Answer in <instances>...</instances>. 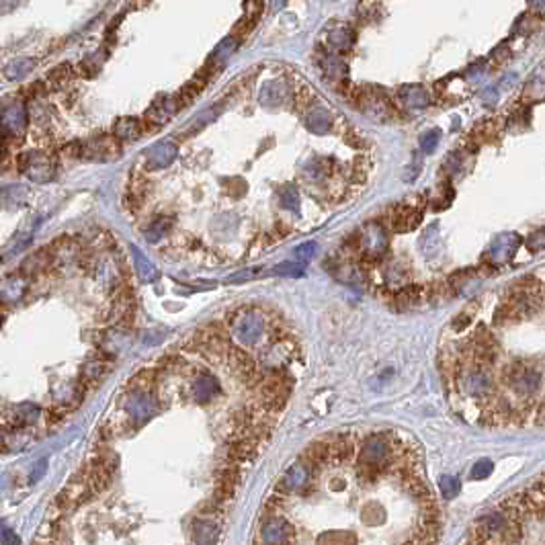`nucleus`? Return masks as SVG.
Instances as JSON below:
<instances>
[{
    "mask_svg": "<svg viewBox=\"0 0 545 545\" xmlns=\"http://www.w3.org/2000/svg\"><path fill=\"white\" fill-rule=\"evenodd\" d=\"M306 124H308V127H310L312 131H316V133H326V131L333 127V119H330V115H328L326 111L316 109V111H310Z\"/></svg>",
    "mask_w": 545,
    "mask_h": 545,
    "instance_id": "14",
    "label": "nucleus"
},
{
    "mask_svg": "<svg viewBox=\"0 0 545 545\" xmlns=\"http://www.w3.org/2000/svg\"><path fill=\"white\" fill-rule=\"evenodd\" d=\"M275 272H279V275H301V269L297 267V265H292V263H285V265H279Z\"/></svg>",
    "mask_w": 545,
    "mask_h": 545,
    "instance_id": "21",
    "label": "nucleus"
},
{
    "mask_svg": "<svg viewBox=\"0 0 545 545\" xmlns=\"http://www.w3.org/2000/svg\"><path fill=\"white\" fill-rule=\"evenodd\" d=\"M508 56H510V49H508V47H506L504 43H503V45H498V47H496V49L492 52V58H494V60H496V62H498V64L506 62V58H508Z\"/></svg>",
    "mask_w": 545,
    "mask_h": 545,
    "instance_id": "23",
    "label": "nucleus"
},
{
    "mask_svg": "<svg viewBox=\"0 0 545 545\" xmlns=\"http://www.w3.org/2000/svg\"><path fill=\"white\" fill-rule=\"evenodd\" d=\"M519 242H521V238L517 234H501L492 242L490 251L486 254V263L490 267H498L503 263H508L515 256L517 248H519Z\"/></svg>",
    "mask_w": 545,
    "mask_h": 545,
    "instance_id": "3",
    "label": "nucleus"
},
{
    "mask_svg": "<svg viewBox=\"0 0 545 545\" xmlns=\"http://www.w3.org/2000/svg\"><path fill=\"white\" fill-rule=\"evenodd\" d=\"M492 469H494V465H492L490 460H480L472 467V478L474 480H484V478H488L492 474Z\"/></svg>",
    "mask_w": 545,
    "mask_h": 545,
    "instance_id": "17",
    "label": "nucleus"
},
{
    "mask_svg": "<svg viewBox=\"0 0 545 545\" xmlns=\"http://www.w3.org/2000/svg\"><path fill=\"white\" fill-rule=\"evenodd\" d=\"M111 476H113V472L109 467H105L103 463H92L88 467V472H86V482H88V488L92 490V494L105 492L107 488H109V484H111Z\"/></svg>",
    "mask_w": 545,
    "mask_h": 545,
    "instance_id": "7",
    "label": "nucleus"
},
{
    "mask_svg": "<svg viewBox=\"0 0 545 545\" xmlns=\"http://www.w3.org/2000/svg\"><path fill=\"white\" fill-rule=\"evenodd\" d=\"M316 251V244L312 242H308V244H304V246H299L297 248V256H301V258H308V256H312Z\"/></svg>",
    "mask_w": 545,
    "mask_h": 545,
    "instance_id": "24",
    "label": "nucleus"
},
{
    "mask_svg": "<svg viewBox=\"0 0 545 545\" xmlns=\"http://www.w3.org/2000/svg\"><path fill=\"white\" fill-rule=\"evenodd\" d=\"M539 381H541V376L533 369V367H515L510 369V385L517 394L521 396H531L537 392L539 388Z\"/></svg>",
    "mask_w": 545,
    "mask_h": 545,
    "instance_id": "5",
    "label": "nucleus"
},
{
    "mask_svg": "<svg viewBox=\"0 0 545 545\" xmlns=\"http://www.w3.org/2000/svg\"><path fill=\"white\" fill-rule=\"evenodd\" d=\"M441 142V131L439 129H429L420 136L419 144L422 148V152H433L435 148L439 146Z\"/></svg>",
    "mask_w": 545,
    "mask_h": 545,
    "instance_id": "16",
    "label": "nucleus"
},
{
    "mask_svg": "<svg viewBox=\"0 0 545 545\" xmlns=\"http://www.w3.org/2000/svg\"><path fill=\"white\" fill-rule=\"evenodd\" d=\"M158 371L160 369H142L136 378L131 379V383H129V388L131 390H140V392H150V390H154L156 388V383H158Z\"/></svg>",
    "mask_w": 545,
    "mask_h": 545,
    "instance_id": "13",
    "label": "nucleus"
},
{
    "mask_svg": "<svg viewBox=\"0 0 545 545\" xmlns=\"http://www.w3.org/2000/svg\"><path fill=\"white\" fill-rule=\"evenodd\" d=\"M533 11H545V0H527Z\"/></svg>",
    "mask_w": 545,
    "mask_h": 545,
    "instance_id": "26",
    "label": "nucleus"
},
{
    "mask_svg": "<svg viewBox=\"0 0 545 545\" xmlns=\"http://www.w3.org/2000/svg\"><path fill=\"white\" fill-rule=\"evenodd\" d=\"M355 42V33L349 25H336L335 31H330V45L335 49H349Z\"/></svg>",
    "mask_w": 545,
    "mask_h": 545,
    "instance_id": "12",
    "label": "nucleus"
},
{
    "mask_svg": "<svg viewBox=\"0 0 545 545\" xmlns=\"http://www.w3.org/2000/svg\"><path fill=\"white\" fill-rule=\"evenodd\" d=\"M388 222H390L392 230L410 232L414 230L422 222V211L417 205L402 203V205H396L394 210L388 213Z\"/></svg>",
    "mask_w": 545,
    "mask_h": 545,
    "instance_id": "4",
    "label": "nucleus"
},
{
    "mask_svg": "<svg viewBox=\"0 0 545 545\" xmlns=\"http://www.w3.org/2000/svg\"><path fill=\"white\" fill-rule=\"evenodd\" d=\"M439 486L443 496H447V498H455L460 494V490H462V482L457 478H453V476H443Z\"/></svg>",
    "mask_w": 545,
    "mask_h": 545,
    "instance_id": "15",
    "label": "nucleus"
},
{
    "mask_svg": "<svg viewBox=\"0 0 545 545\" xmlns=\"http://www.w3.org/2000/svg\"><path fill=\"white\" fill-rule=\"evenodd\" d=\"M398 101L408 109H422L431 103L429 92L420 86V84H404L398 90Z\"/></svg>",
    "mask_w": 545,
    "mask_h": 545,
    "instance_id": "6",
    "label": "nucleus"
},
{
    "mask_svg": "<svg viewBox=\"0 0 545 545\" xmlns=\"http://www.w3.org/2000/svg\"><path fill=\"white\" fill-rule=\"evenodd\" d=\"M488 388H490V376L486 373L484 367H478V369H474L465 376V392L467 394L480 396Z\"/></svg>",
    "mask_w": 545,
    "mask_h": 545,
    "instance_id": "9",
    "label": "nucleus"
},
{
    "mask_svg": "<svg viewBox=\"0 0 545 545\" xmlns=\"http://www.w3.org/2000/svg\"><path fill=\"white\" fill-rule=\"evenodd\" d=\"M228 361H230L236 378L240 379L242 383H246V385H256V383H260L258 369H256L254 361L248 357V353H244V351L238 349V347H230V351H228Z\"/></svg>",
    "mask_w": 545,
    "mask_h": 545,
    "instance_id": "2",
    "label": "nucleus"
},
{
    "mask_svg": "<svg viewBox=\"0 0 545 545\" xmlns=\"http://www.w3.org/2000/svg\"><path fill=\"white\" fill-rule=\"evenodd\" d=\"M392 435H383V433H373L367 439L363 441L357 462L359 467H376L381 469L385 463L392 462Z\"/></svg>",
    "mask_w": 545,
    "mask_h": 545,
    "instance_id": "1",
    "label": "nucleus"
},
{
    "mask_svg": "<svg viewBox=\"0 0 545 545\" xmlns=\"http://www.w3.org/2000/svg\"><path fill=\"white\" fill-rule=\"evenodd\" d=\"M496 133H498V121L492 119V117H488V119H484V121H480L478 126L474 127L472 140H474L476 144L492 142V140L496 138Z\"/></svg>",
    "mask_w": 545,
    "mask_h": 545,
    "instance_id": "11",
    "label": "nucleus"
},
{
    "mask_svg": "<svg viewBox=\"0 0 545 545\" xmlns=\"http://www.w3.org/2000/svg\"><path fill=\"white\" fill-rule=\"evenodd\" d=\"M0 451H6V441H4V435L0 431Z\"/></svg>",
    "mask_w": 545,
    "mask_h": 545,
    "instance_id": "27",
    "label": "nucleus"
},
{
    "mask_svg": "<svg viewBox=\"0 0 545 545\" xmlns=\"http://www.w3.org/2000/svg\"><path fill=\"white\" fill-rule=\"evenodd\" d=\"M472 318H474V316H472V312H469V310H465V312H462V314L457 316V318L451 322V326H453L455 330H463V328H465V326L472 322Z\"/></svg>",
    "mask_w": 545,
    "mask_h": 545,
    "instance_id": "20",
    "label": "nucleus"
},
{
    "mask_svg": "<svg viewBox=\"0 0 545 545\" xmlns=\"http://www.w3.org/2000/svg\"><path fill=\"white\" fill-rule=\"evenodd\" d=\"M0 541L4 545H19L21 541H19V537L11 531V529H4L2 533H0Z\"/></svg>",
    "mask_w": 545,
    "mask_h": 545,
    "instance_id": "22",
    "label": "nucleus"
},
{
    "mask_svg": "<svg viewBox=\"0 0 545 545\" xmlns=\"http://www.w3.org/2000/svg\"><path fill=\"white\" fill-rule=\"evenodd\" d=\"M220 510H222V504L217 503L213 496H211L210 501L199 504V515H217Z\"/></svg>",
    "mask_w": 545,
    "mask_h": 545,
    "instance_id": "19",
    "label": "nucleus"
},
{
    "mask_svg": "<svg viewBox=\"0 0 545 545\" xmlns=\"http://www.w3.org/2000/svg\"><path fill=\"white\" fill-rule=\"evenodd\" d=\"M43 469H45V460H42V462H37V467H35V472H33V476H31V480H33V482L42 478Z\"/></svg>",
    "mask_w": 545,
    "mask_h": 545,
    "instance_id": "25",
    "label": "nucleus"
},
{
    "mask_svg": "<svg viewBox=\"0 0 545 545\" xmlns=\"http://www.w3.org/2000/svg\"><path fill=\"white\" fill-rule=\"evenodd\" d=\"M422 299H426L424 297V287H420V285H406V287H402L394 295V308L396 310H408V308L417 306Z\"/></svg>",
    "mask_w": 545,
    "mask_h": 545,
    "instance_id": "8",
    "label": "nucleus"
},
{
    "mask_svg": "<svg viewBox=\"0 0 545 545\" xmlns=\"http://www.w3.org/2000/svg\"><path fill=\"white\" fill-rule=\"evenodd\" d=\"M527 246L531 248V251H544L545 248V228L541 230H537L529 240H527Z\"/></svg>",
    "mask_w": 545,
    "mask_h": 545,
    "instance_id": "18",
    "label": "nucleus"
},
{
    "mask_svg": "<svg viewBox=\"0 0 545 545\" xmlns=\"http://www.w3.org/2000/svg\"><path fill=\"white\" fill-rule=\"evenodd\" d=\"M545 97V64L541 68H537L531 76V80L527 83V88H525V99H531V101H539Z\"/></svg>",
    "mask_w": 545,
    "mask_h": 545,
    "instance_id": "10",
    "label": "nucleus"
}]
</instances>
